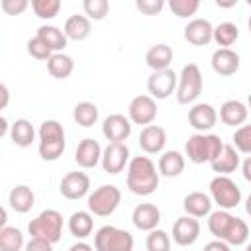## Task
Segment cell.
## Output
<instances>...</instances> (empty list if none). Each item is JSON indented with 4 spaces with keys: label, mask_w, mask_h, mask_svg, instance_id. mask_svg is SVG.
Returning a JSON list of instances; mask_svg holds the SVG:
<instances>
[{
    "label": "cell",
    "mask_w": 251,
    "mask_h": 251,
    "mask_svg": "<svg viewBox=\"0 0 251 251\" xmlns=\"http://www.w3.org/2000/svg\"><path fill=\"white\" fill-rule=\"evenodd\" d=\"M27 53H29L33 59H37V61H47V59L53 55V51H51L37 35L27 41Z\"/></svg>",
    "instance_id": "cell-41"
},
{
    "label": "cell",
    "mask_w": 251,
    "mask_h": 251,
    "mask_svg": "<svg viewBox=\"0 0 251 251\" xmlns=\"http://www.w3.org/2000/svg\"><path fill=\"white\" fill-rule=\"evenodd\" d=\"M10 137L18 147H29L35 137V129L29 120L20 118L10 126Z\"/></svg>",
    "instance_id": "cell-30"
},
{
    "label": "cell",
    "mask_w": 251,
    "mask_h": 251,
    "mask_svg": "<svg viewBox=\"0 0 251 251\" xmlns=\"http://www.w3.org/2000/svg\"><path fill=\"white\" fill-rule=\"evenodd\" d=\"M212 39L220 45V49H229L237 39H239V27L231 22H224L214 27Z\"/></svg>",
    "instance_id": "cell-33"
},
{
    "label": "cell",
    "mask_w": 251,
    "mask_h": 251,
    "mask_svg": "<svg viewBox=\"0 0 251 251\" xmlns=\"http://www.w3.org/2000/svg\"><path fill=\"white\" fill-rule=\"evenodd\" d=\"M24 245V233L18 227L4 226L0 229V251H20Z\"/></svg>",
    "instance_id": "cell-35"
},
{
    "label": "cell",
    "mask_w": 251,
    "mask_h": 251,
    "mask_svg": "<svg viewBox=\"0 0 251 251\" xmlns=\"http://www.w3.org/2000/svg\"><path fill=\"white\" fill-rule=\"evenodd\" d=\"M27 231L35 239L57 243L61 239V235H63V216H61V212H57V210H43L39 216H35L29 222Z\"/></svg>",
    "instance_id": "cell-5"
},
{
    "label": "cell",
    "mask_w": 251,
    "mask_h": 251,
    "mask_svg": "<svg viewBox=\"0 0 251 251\" xmlns=\"http://www.w3.org/2000/svg\"><path fill=\"white\" fill-rule=\"evenodd\" d=\"M184 171V157L178 151H165L159 157V173L163 176H178Z\"/></svg>",
    "instance_id": "cell-31"
},
{
    "label": "cell",
    "mask_w": 251,
    "mask_h": 251,
    "mask_svg": "<svg viewBox=\"0 0 251 251\" xmlns=\"http://www.w3.org/2000/svg\"><path fill=\"white\" fill-rule=\"evenodd\" d=\"M210 167H212L214 173L227 176L229 173H233L239 167V153L233 149V145L224 143L222 149H220V153L210 161Z\"/></svg>",
    "instance_id": "cell-22"
},
{
    "label": "cell",
    "mask_w": 251,
    "mask_h": 251,
    "mask_svg": "<svg viewBox=\"0 0 251 251\" xmlns=\"http://www.w3.org/2000/svg\"><path fill=\"white\" fill-rule=\"evenodd\" d=\"M224 141L220 139V135H214V133H194L188 137L186 145H184V151H186V157L188 161L196 163V165H202V163H210L222 149Z\"/></svg>",
    "instance_id": "cell-4"
},
{
    "label": "cell",
    "mask_w": 251,
    "mask_h": 251,
    "mask_svg": "<svg viewBox=\"0 0 251 251\" xmlns=\"http://www.w3.org/2000/svg\"><path fill=\"white\" fill-rule=\"evenodd\" d=\"M247 106L241 100H226L220 108V120L226 126H243L247 122Z\"/></svg>",
    "instance_id": "cell-23"
},
{
    "label": "cell",
    "mask_w": 251,
    "mask_h": 251,
    "mask_svg": "<svg viewBox=\"0 0 251 251\" xmlns=\"http://www.w3.org/2000/svg\"><path fill=\"white\" fill-rule=\"evenodd\" d=\"M59 190L65 198L69 200H78L82 196L88 194L90 190V176L82 171H71L63 176L61 184H59Z\"/></svg>",
    "instance_id": "cell-13"
},
{
    "label": "cell",
    "mask_w": 251,
    "mask_h": 251,
    "mask_svg": "<svg viewBox=\"0 0 251 251\" xmlns=\"http://www.w3.org/2000/svg\"><path fill=\"white\" fill-rule=\"evenodd\" d=\"M82 10L88 20H104L108 16L110 4H108V0H84Z\"/></svg>",
    "instance_id": "cell-38"
},
{
    "label": "cell",
    "mask_w": 251,
    "mask_h": 251,
    "mask_svg": "<svg viewBox=\"0 0 251 251\" xmlns=\"http://www.w3.org/2000/svg\"><path fill=\"white\" fill-rule=\"evenodd\" d=\"M127 120L135 126H151L157 118V102L149 94H139L131 98L127 106Z\"/></svg>",
    "instance_id": "cell-10"
},
{
    "label": "cell",
    "mask_w": 251,
    "mask_h": 251,
    "mask_svg": "<svg viewBox=\"0 0 251 251\" xmlns=\"http://www.w3.org/2000/svg\"><path fill=\"white\" fill-rule=\"evenodd\" d=\"M218 6H224V8H229V6H235V2H216Z\"/></svg>",
    "instance_id": "cell-51"
},
{
    "label": "cell",
    "mask_w": 251,
    "mask_h": 251,
    "mask_svg": "<svg viewBox=\"0 0 251 251\" xmlns=\"http://www.w3.org/2000/svg\"><path fill=\"white\" fill-rule=\"evenodd\" d=\"M24 247H25V251H53V243L43 241V239H35V237H31Z\"/></svg>",
    "instance_id": "cell-44"
},
{
    "label": "cell",
    "mask_w": 251,
    "mask_h": 251,
    "mask_svg": "<svg viewBox=\"0 0 251 251\" xmlns=\"http://www.w3.org/2000/svg\"><path fill=\"white\" fill-rule=\"evenodd\" d=\"M100 157H102V147L96 139L92 137H86L82 139L78 145H76V151H75V161L78 163V167L82 169H92L100 163Z\"/></svg>",
    "instance_id": "cell-19"
},
{
    "label": "cell",
    "mask_w": 251,
    "mask_h": 251,
    "mask_svg": "<svg viewBox=\"0 0 251 251\" xmlns=\"http://www.w3.org/2000/svg\"><path fill=\"white\" fill-rule=\"evenodd\" d=\"M208 229L218 241H224L229 247L231 245L239 247L249 239V226L245 224V220L229 214L227 210L210 212L208 214Z\"/></svg>",
    "instance_id": "cell-1"
},
{
    "label": "cell",
    "mask_w": 251,
    "mask_h": 251,
    "mask_svg": "<svg viewBox=\"0 0 251 251\" xmlns=\"http://www.w3.org/2000/svg\"><path fill=\"white\" fill-rule=\"evenodd\" d=\"M200 235V222L192 216H180L173 226V241L180 247H188L196 243Z\"/></svg>",
    "instance_id": "cell-14"
},
{
    "label": "cell",
    "mask_w": 251,
    "mask_h": 251,
    "mask_svg": "<svg viewBox=\"0 0 251 251\" xmlns=\"http://www.w3.org/2000/svg\"><path fill=\"white\" fill-rule=\"evenodd\" d=\"M31 10L41 20H51L59 14L61 2L59 0H31Z\"/></svg>",
    "instance_id": "cell-36"
},
{
    "label": "cell",
    "mask_w": 251,
    "mask_h": 251,
    "mask_svg": "<svg viewBox=\"0 0 251 251\" xmlns=\"http://www.w3.org/2000/svg\"><path fill=\"white\" fill-rule=\"evenodd\" d=\"M243 176H245V180H251V159L249 157H245V161H243Z\"/></svg>",
    "instance_id": "cell-48"
},
{
    "label": "cell",
    "mask_w": 251,
    "mask_h": 251,
    "mask_svg": "<svg viewBox=\"0 0 251 251\" xmlns=\"http://www.w3.org/2000/svg\"><path fill=\"white\" fill-rule=\"evenodd\" d=\"M47 71L53 78H69L75 71V61L65 53H53L47 59Z\"/></svg>",
    "instance_id": "cell-29"
},
{
    "label": "cell",
    "mask_w": 251,
    "mask_h": 251,
    "mask_svg": "<svg viewBox=\"0 0 251 251\" xmlns=\"http://www.w3.org/2000/svg\"><path fill=\"white\" fill-rule=\"evenodd\" d=\"M233 149L237 153L249 155L251 153V127L249 126H239L233 133Z\"/></svg>",
    "instance_id": "cell-39"
},
{
    "label": "cell",
    "mask_w": 251,
    "mask_h": 251,
    "mask_svg": "<svg viewBox=\"0 0 251 251\" xmlns=\"http://www.w3.org/2000/svg\"><path fill=\"white\" fill-rule=\"evenodd\" d=\"M37 37L53 51L59 53L63 47H67V37L63 33V29H59L57 25H41L37 29Z\"/></svg>",
    "instance_id": "cell-32"
},
{
    "label": "cell",
    "mask_w": 251,
    "mask_h": 251,
    "mask_svg": "<svg viewBox=\"0 0 251 251\" xmlns=\"http://www.w3.org/2000/svg\"><path fill=\"white\" fill-rule=\"evenodd\" d=\"M145 63L149 69L155 71H165V69H171V63H173V49L167 45V43H159V45H153L149 47V51L145 53Z\"/></svg>",
    "instance_id": "cell-25"
},
{
    "label": "cell",
    "mask_w": 251,
    "mask_h": 251,
    "mask_svg": "<svg viewBox=\"0 0 251 251\" xmlns=\"http://www.w3.org/2000/svg\"><path fill=\"white\" fill-rule=\"evenodd\" d=\"M176 80H178V76H176V73L173 69L151 73V76L147 78L149 96L153 100H165V98H169L176 90Z\"/></svg>",
    "instance_id": "cell-11"
},
{
    "label": "cell",
    "mask_w": 251,
    "mask_h": 251,
    "mask_svg": "<svg viewBox=\"0 0 251 251\" xmlns=\"http://www.w3.org/2000/svg\"><path fill=\"white\" fill-rule=\"evenodd\" d=\"M169 8L175 16L178 18H188V16H194L200 8V2L198 0H171L169 2Z\"/></svg>",
    "instance_id": "cell-40"
},
{
    "label": "cell",
    "mask_w": 251,
    "mask_h": 251,
    "mask_svg": "<svg viewBox=\"0 0 251 251\" xmlns=\"http://www.w3.org/2000/svg\"><path fill=\"white\" fill-rule=\"evenodd\" d=\"M65 151V129L57 120H45L39 126V157L57 161Z\"/></svg>",
    "instance_id": "cell-3"
},
{
    "label": "cell",
    "mask_w": 251,
    "mask_h": 251,
    "mask_svg": "<svg viewBox=\"0 0 251 251\" xmlns=\"http://www.w3.org/2000/svg\"><path fill=\"white\" fill-rule=\"evenodd\" d=\"M6 222H8V212H6V210L0 206V229L6 226Z\"/></svg>",
    "instance_id": "cell-50"
},
{
    "label": "cell",
    "mask_w": 251,
    "mask_h": 251,
    "mask_svg": "<svg viewBox=\"0 0 251 251\" xmlns=\"http://www.w3.org/2000/svg\"><path fill=\"white\" fill-rule=\"evenodd\" d=\"M92 31V25H90V20L86 16H80V14H73L67 22H65V27H63V33L67 39H73V41H84Z\"/></svg>",
    "instance_id": "cell-26"
},
{
    "label": "cell",
    "mask_w": 251,
    "mask_h": 251,
    "mask_svg": "<svg viewBox=\"0 0 251 251\" xmlns=\"http://www.w3.org/2000/svg\"><path fill=\"white\" fill-rule=\"evenodd\" d=\"M127 188L137 196H149L159 186L157 167L149 157H133L127 163Z\"/></svg>",
    "instance_id": "cell-2"
},
{
    "label": "cell",
    "mask_w": 251,
    "mask_h": 251,
    "mask_svg": "<svg viewBox=\"0 0 251 251\" xmlns=\"http://www.w3.org/2000/svg\"><path fill=\"white\" fill-rule=\"evenodd\" d=\"M131 222L137 229L141 231H151L159 226L161 222V210L153 204V202H143V204H137L133 208V214H131Z\"/></svg>",
    "instance_id": "cell-17"
},
{
    "label": "cell",
    "mask_w": 251,
    "mask_h": 251,
    "mask_svg": "<svg viewBox=\"0 0 251 251\" xmlns=\"http://www.w3.org/2000/svg\"><path fill=\"white\" fill-rule=\"evenodd\" d=\"M212 31H214V25L204 20V18H194L186 24L184 27V39L190 43V45H196V47H204L212 41Z\"/></svg>",
    "instance_id": "cell-18"
},
{
    "label": "cell",
    "mask_w": 251,
    "mask_h": 251,
    "mask_svg": "<svg viewBox=\"0 0 251 251\" xmlns=\"http://www.w3.org/2000/svg\"><path fill=\"white\" fill-rule=\"evenodd\" d=\"M163 6H165L163 0H135V8L145 16H157L163 10Z\"/></svg>",
    "instance_id": "cell-42"
},
{
    "label": "cell",
    "mask_w": 251,
    "mask_h": 251,
    "mask_svg": "<svg viewBox=\"0 0 251 251\" xmlns=\"http://www.w3.org/2000/svg\"><path fill=\"white\" fill-rule=\"evenodd\" d=\"M8 102H10V90L6 84L0 82V110H4L8 106Z\"/></svg>",
    "instance_id": "cell-46"
},
{
    "label": "cell",
    "mask_w": 251,
    "mask_h": 251,
    "mask_svg": "<svg viewBox=\"0 0 251 251\" xmlns=\"http://www.w3.org/2000/svg\"><path fill=\"white\" fill-rule=\"evenodd\" d=\"M69 251H94V249L88 243H84V241H76V243H73L69 247Z\"/></svg>",
    "instance_id": "cell-47"
},
{
    "label": "cell",
    "mask_w": 251,
    "mask_h": 251,
    "mask_svg": "<svg viewBox=\"0 0 251 251\" xmlns=\"http://www.w3.org/2000/svg\"><path fill=\"white\" fill-rule=\"evenodd\" d=\"M147 251H171V237L163 229H151L147 239H145Z\"/></svg>",
    "instance_id": "cell-37"
},
{
    "label": "cell",
    "mask_w": 251,
    "mask_h": 251,
    "mask_svg": "<svg viewBox=\"0 0 251 251\" xmlns=\"http://www.w3.org/2000/svg\"><path fill=\"white\" fill-rule=\"evenodd\" d=\"M182 208H184L186 216H192V218L198 220V218H204L212 212V200L204 192H190V194L184 196Z\"/></svg>",
    "instance_id": "cell-24"
},
{
    "label": "cell",
    "mask_w": 251,
    "mask_h": 251,
    "mask_svg": "<svg viewBox=\"0 0 251 251\" xmlns=\"http://www.w3.org/2000/svg\"><path fill=\"white\" fill-rule=\"evenodd\" d=\"M202 73L200 67L194 63H188L182 67L180 76L176 80V100L178 104H192L200 94H202Z\"/></svg>",
    "instance_id": "cell-6"
},
{
    "label": "cell",
    "mask_w": 251,
    "mask_h": 251,
    "mask_svg": "<svg viewBox=\"0 0 251 251\" xmlns=\"http://www.w3.org/2000/svg\"><path fill=\"white\" fill-rule=\"evenodd\" d=\"M210 200H214L220 210H231L241 202V188L229 176L218 175L210 180Z\"/></svg>",
    "instance_id": "cell-8"
},
{
    "label": "cell",
    "mask_w": 251,
    "mask_h": 251,
    "mask_svg": "<svg viewBox=\"0 0 251 251\" xmlns=\"http://www.w3.org/2000/svg\"><path fill=\"white\" fill-rule=\"evenodd\" d=\"M73 120L80 127H92L98 122V106L92 102H78L73 110Z\"/></svg>",
    "instance_id": "cell-34"
},
{
    "label": "cell",
    "mask_w": 251,
    "mask_h": 251,
    "mask_svg": "<svg viewBox=\"0 0 251 251\" xmlns=\"http://www.w3.org/2000/svg\"><path fill=\"white\" fill-rule=\"evenodd\" d=\"M218 122V112L214 110V106L210 104H194L188 110V124L198 131V133H206L210 131Z\"/></svg>",
    "instance_id": "cell-16"
},
{
    "label": "cell",
    "mask_w": 251,
    "mask_h": 251,
    "mask_svg": "<svg viewBox=\"0 0 251 251\" xmlns=\"http://www.w3.org/2000/svg\"><path fill=\"white\" fill-rule=\"evenodd\" d=\"M122 202V192L114 184H102L88 196V212L100 218H106L116 212V208Z\"/></svg>",
    "instance_id": "cell-9"
},
{
    "label": "cell",
    "mask_w": 251,
    "mask_h": 251,
    "mask_svg": "<svg viewBox=\"0 0 251 251\" xmlns=\"http://www.w3.org/2000/svg\"><path fill=\"white\" fill-rule=\"evenodd\" d=\"M165 143H167V133L159 126H145L139 133V147L149 155L161 153L165 149Z\"/></svg>",
    "instance_id": "cell-20"
},
{
    "label": "cell",
    "mask_w": 251,
    "mask_h": 251,
    "mask_svg": "<svg viewBox=\"0 0 251 251\" xmlns=\"http://www.w3.org/2000/svg\"><path fill=\"white\" fill-rule=\"evenodd\" d=\"M8 131H10V124H8V120H6L4 116H0V139H2Z\"/></svg>",
    "instance_id": "cell-49"
},
{
    "label": "cell",
    "mask_w": 251,
    "mask_h": 251,
    "mask_svg": "<svg viewBox=\"0 0 251 251\" xmlns=\"http://www.w3.org/2000/svg\"><path fill=\"white\" fill-rule=\"evenodd\" d=\"M212 69L222 76H231L239 69V55L233 49H216L212 53Z\"/></svg>",
    "instance_id": "cell-21"
},
{
    "label": "cell",
    "mask_w": 251,
    "mask_h": 251,
    "mask_svg": "<svg viewBox=\"0 0 251 251\" xmlns=\"http://www.w3.org/2000/svg\"><path fill=\"white\" fill-rule=\"evenodd\" d=\"M94 229V220H92V214L90 212H84V210H78L75 212L71 218H69V231L71 235H75L76 239H84L92 233Z\"/></svg>",
    "instance_id": "cell-28"
},
{
    "label": "cell",
    "mask_w": 251,
    "mask_h": 251,
    "mask_svg": "<svg viewBox=\"0 0 251 251\" xmlns=\"http://www.w3.org/2000/svg\"><path fill=\"white\" fill-rule=\"evenodd\" d=\"M8 202H10V206H12L18 214H25V212H29V210L33 208V204H35V194H33V190H31L27 184H18V186H14V188L10 190Z\"/></svg>",
    "instance_id": "cell-27"
},
{
    "label": "cell",
    "mask_w": 251,
    "mask_h": 251,
    "mask_svg": "<svg viewBox=\"0 0 251 251\" xmlns=\"http://www.w3.org/2000/svg\"><path fill=\"white\" fill-rule=\"evenodd\" d=\"M102 133L110 143H124L131 133V122L124 114H110L102 124Z\"/></svg>",
    "instance_id": "cell-15"
},
{
    "label": "cell",
    "mask_w": 251,
    "mask_h": 251,
    "mask_svg": "<svg viewBox=\"0 0 251 251\" xmlns=\"http://www.w3.org/2000/svg\"><path fill=\"white\" fill-rule=\"evenodd\" d=\"M204 251H231V247L227 243H224V241L214 239V241H210V243L204 245Z\"/></svg>",
    "instance_id": "cell-45"
},
{
    "label": "cell",
    "mask_w": 251,
    "mask_h": 251,
    "mask_svg": "<svg viewBox=\"0 0 251 251\" xmlns=\"http://www.w3.org/2000/svg\"><path fill=\"white\" fill-rule=\"evenodd\" d=\"M100 163H102V169L110 175L122 173L129 163V147L126 143H108V147L102 149Z\"/></svg>",
    "instance_id": "cell-12"
},
{
    "label": "cell",
    "mask_w": 251,
    "mask_h": 251,
    "mask_svg": "<svg viewBox=\"0 0 251 251\" xmlns=\"http://www.w3.org/2000/svg\"><path fill=\"white\" fill-rule=\"evenodd\" d=\"M96 251H133V235L116 226H102L94 235Z\"/></svg>",
    "instance_id": "cell-7"
},
{
    "label": "cell",
    "mask_w": 251,
    "mask_h": 251,
    "mask_svg": "<svg viewBox=\"0 0 251 251\" xmlns=\"http://www.w3.org/2000/svg\"><path fill=\"white\" fill-rule=\"evenodd\" d=\"M0 6L8 16H20V14H24L27 10L29 2L27 0H2Z\"/></svg>",
    "instance_id": "cell-43"
}]
</instances>
